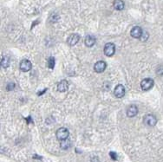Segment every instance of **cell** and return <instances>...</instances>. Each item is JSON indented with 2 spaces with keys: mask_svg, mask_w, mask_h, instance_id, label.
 I'll return each mask as SVG.
<instances>
[{
  "mask_svg": "<svg viewBox=\"0 0 163 162\" xmlns=\"http://www.w3.org/2000/svg\"><path fill=\"white\" fill-rule=\"evenodd\" d=\"M107 68V64L103 61H99L94 65V69L96 73H102Z\"/></svg>",
  "mask_w": 163,
  "mask_h": 162,
  "instance_id": "cell-8",
  "label": "cell"
},
{
  "mask_svg": "<svg viewBox=\"0 0 163 162\" xmlns=\"http://www.w3.org/2000/svg\"><path fill=\"white\" fill-rule=\"evenodd\" d=\"M145 33H146V32H145ZM145 33H142V36L141 37V40H142V42L147 41V40H148V34L147 33V34H146V36H145Z\"/></svg>",
  "mask_w": 163,
  "mask_h": 162,
  "instance_id": "cell-18",
  "label": "cell"
},
{
  "mask_svg": "<svg viewBox=\"0 0 163 162\" xmlns=\"http://www.w3.org/2000/svg\"><path fill=\"white\" fill-rule=\"evenodd\" d=\"M154 82L153 79H151V78H145L141 82V88H142V90L148 91V90L151 89L154 87Z\"/></svg>",
  "mask_w": 163,
  "mask_h": 162,
  "instance_id": "cell-2",
  "label": "cell"
},
{
  "mask_svg": "<svg viewBox=\"0 0 163 162\" xmlns=\"http://www.w3.org/2000/svg\"><path fill=\"white\" fill-rule=\"evenodd\" d=\"M157 75H163V66H159L156 69Z\"/></svg>",
  "mask_w": 163,
  "mask_h": 162,
  "instance_id": "cell-17",
  "label": "cell"
},
{
  "mask_svg": "<svg viewBox=\"0 0 163 162\" xmlns=\"http://www.w3.org/2000/svg\"><path fill=\"white\" fill-rule=\"evenodd\" d=\"M56 135H57V140L62 141H64V140H66V139L69 138V132L66 127H60L59 129H57V131L56 133Z\"/></svg>",
  "mask_w": 163,
  "mask_h": 162,
  "instance_id": "cell-1",
  "label": "cell"
},
{
  "mask_svg": "<svg viewBox=\"0 0 163 162\" xmlns=\"http://www.w3.org/2000/svg\"><path fill=\"white\" fill-rule=\"evenodd\" d=\"M48 67L50 68H53L55 67V58L54 57H50L48 59Z\"/></svg>",
  "mask_w": 163,
  "mask_h": 162,
  "instance_id": "cell-16",
  "label": "cell"
},
{
  "mask_svg": "<svg viewBox=\"0 0 163 162\" xmlns=\"http://www.w3.org/2000/svg\"><path fill=\"white\" fill-rule=\"evenodd\" d=\"M115 52V46L112 42H108L104 46V54L107 56H112Z\"/></svg>",
  "mask_w": 163,
  "mask_h": 162,
  "instance_id": "cell-5",
  "label": "cell"
},
{
  "mask_svg": "<svg viewBox=\"0 0 163 162\" xmlns=\"http://www.w3.org/2000/svg\"><path fill=\"white\" fill-rule=\"evenodd\" d=\"M79 40H80V37L78 34H71L67 39V43L69 46L73 47V46H75L79 42Z\"/></svg>",
  "mask_w": 163,
  "mask_h": 162,
  "instance_id": "cell-7",
  "label": "cell"
},
{
  "mask_svg": "<svg viewBox=\"0 0 163 162\" xmlns=\"http://www.w3.org/2000/svg\"><path fill=\"white\" fill-rule=\"evenodd\" d=\"M128 117H134L135 115L138 114V108L136 105L132 104L130 106H128V108H127V112H126Z\"/></svg>",
  "mask_w": 163,
  "mask_h": 162,
  "instance_id": "cell-10",
  "label": "cell"
},
{
  "mask_svg": "<svg viewBox=\"0 0 163 162\" xmlns=\"http://www.w3.org/2000/svg\"><path fill=\"white\" fill-rule=\"evenodd\" d=\"M142 33H143V31H142V28L139 26H134L130 31V35L134 38H141V37L142 36Z\"/></svg>",
  "mask_w": 163,
  "mask_h": 162,
  "instance_id": "cell-9",
  "label": "cell"
},
{
  "mask_svg": "<svg viewBox=\"0 0 163 162\" xmlns=\"http://www.w3.org/2000/svg\"><path fill=\"white\" fill-rule=\"evenodd\" d=\"M85 45L87 47H92V46H94V44L96 43V38L92 36H89L88 35L86 37H85Z\"/></svg>",
  "mask_w": 163,
  "mask_h": 162,
  "instance_id": "cell-13",
  "label": "cell"
},
{
  "mask_svg": "<svg viewBox=\"0 0 163 162\" xmlns=\"http://www.w3.org/2000/svg\"><path fill=\"white\" fill-rule=\"evenodd\" d=\"M69 88V83L66 80H62L57 84V90L59 92H66Z\"/></svg>",
  "mask_w": 163,
  "mask_h": 162,
  "instance_id": "cell-11",
  "label": "cell"
},
{
  "mask_svg": "<svg viewBox=\"0 0 163 162\" xmlns=\"http://www.w3.org/2000/svg\"><path fill=\"white\" fill-rule=\"evenodd\" d=\"M125 87L122 85V84H118L114 88V94L115 96V97L117 98H122L125 96Z\"/></svg>",
  "mask_w": 163,
  "mask_h": 162,
  "instance_id": "cell-6",
  "label": "cell"
},
{
  "mask_svg": "<svg viewBox=\"0 0 163 162\" xmlns=\"http://www.w3.org/2000/svg\"><path fill=\"white\" fill-rule=\"evenodd\" d=\"M144 123L148 126V127H154L157 123V118L154 116V114H147L143 119Z\"/></svg>",
  "mask_w": 163,
  "mask_h": 162,
  "instance_id": "cell-4",
  "label": "cell"
},
{
  "mask_svg": "<svg viewBox=\"0 0 163 162\" xmlns=\"http://www.w3.org/2000/svg\"><path fill=\"white\" fill-rule=\"evenodd\" d=\"M113 6L116 11H122L124 9V2L122 0H114L113 3Z\"/></svg>",
  "mask_w": 163,
  "mask_h": 162,
  "instance_id": "cell-12",
  "label": "cell"
},
{
  "mask_svg": "<svg viewBox=\"0 0 163 162\" xmlns=\"http://www.w3.org/2000/svg\"><path fill=\"white\" fill-rule=\"evenodd\" d=\"M1 66L5 68L10 66V58L8 56H3L1 60Z\"/></svg>",
  "mask_w": 163,
  "mask_h": 162,
  "instance_id": "cell-15",
  "label": "cell"
},
{
  "mask_svg": "<svg viewBox=\"0 0 163 162\" xmlns=\"http://www.w3.org/2000/svg\"><path fill=\"white\" fill-rule=\"evenodd\" d=\"M19 68L21 69V71L23 72H28L30 71L31 68H32V63L31 62L30 60H27V59H24L22 60L20 64H19Z\"/></svg>",
  "mask_w": 163,
  "mask_h": 162,
  "instance_id": "cell-3",
  "label": "cell"
},
{
  "mask_svg": "<svg viewBox=\"0 0 163 162\" xmlns=\"http://www.w3.org/2000/svg\"><path fill=\"white\" fill-rule=\"evenodd\" d=\"M109 156H110L114 160H116V159H117V155H116V153H114V152H110V153H109Z\"/></svg>",
  "mask_w": 163,
  "mask_h": 162,
  "instance_id": "cell-19",
  "label": "cell"
},
{
  "mask_svg": "<svg viewBox=\"0 0 163 162\" xmlns=\"http://www.w3.org/2000/svg\"><path fill=\"white\" fill-rule=\"evenodd\" d=\"M60 147L62 149H64V150L68 149L69 147H71V141H69V139H66V140H64V141H62Z\"/></svg>",
  "mask_w": 163,
  "mask_h": 162,
  "instance_id": "cell-14",
  "label": "cell"
}]
</instances>
